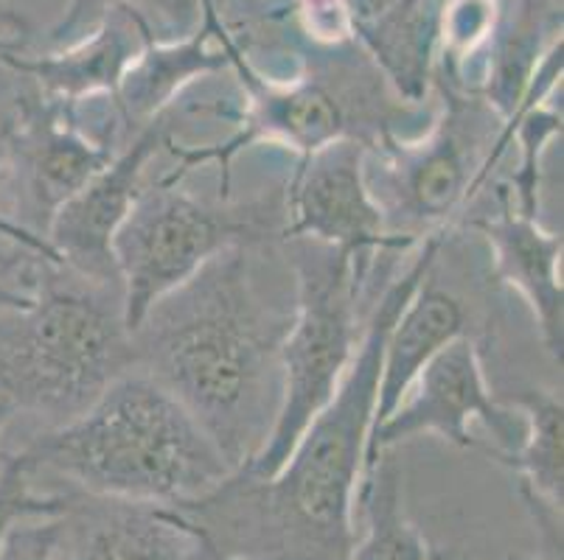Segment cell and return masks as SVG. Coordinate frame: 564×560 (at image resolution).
I'll return each mask as SVG.
<instances>
[{
	"label": "cell",
	"instance_id": "obj_21",
	"mask_svg": "<svg viewBox=\"0 0 564 560\" xmlns=\"http://www.w3.org/2000/svg\"><path fill=\"white\" fill-rule=\"evenodd\" d=\"M14 92L18 90H12L9 96H3V99H0V179H3V146H7V127H9V118H12ZM0 244L20 246V250H29V253L40 255V259L59 264L54 255V250H51L43 239H34V235H29L25 230H20L18 224L9 222L7 216H3V210H0Z\"/></svg>",
	"mask_w": 564,
	"mask_h": 560
},
{
	"label": "cell",
	"instance_id": "obj_18",
	"mask_svg": "<svg viewBox=\"0 0 564 560\" xmlns=\"http://www.w3.org/2000/svg\"><path fill=\"white\" fill-rule=\"evenodd\" d=\"M56 510H59V493L40 491L18 451H3L0 454V547L20 521L54 518Z\"/></svg>",
	"mask_w": 564,
	"mask_h": 560
},
{
	"label": "cell",
	"instance_id": "obj_11",
	"mask_svg": "<svg viewBox=\"0 0 564 560\" xmlns=\"http://www.w3.org/2000/svg\"><path fill=\"white\" fill-rule=\"evenodd\" d=\"M172 127L169 110L161 112L155 121L138 130L130 143L74 199L56 210L45 241L65 270L94 284L121 289L116 259H112V239L141 194L143 172L152 157L166 149Z\"/></svg>",
	"mask_w": 564,
	"mask_h": 560
},
{
	"label": "cell",
	"instance_id": "obj_12",
	"mask_svg": "<svg viewBox=\"0 0 564 560\" xmlns=\"http://www.w3.org/2000/svg\"><path fill=\"white\" fill-rule=\"evenodd\" d=\"M54 491L56 560H219L208 538L172 507L65 485Z\"/></svg>",
	"mask_w": 564,
	"mask_h": 560
},
{
	"label": "cell",
	"instance_id": "obj_15",
	"mask_svg": "<svg viewBox=\"0 0 564 560\" xmlns=\"http://www.w3.org/2000/svg\"><path fill=\"white\" fill-rule=\"evenodd\" d=\"M135 59V31L116 23L107 25L99 37L76 48L74 54L45 59H18L12 54L3 59V65L32 81L43 99L68 110L96 96H116L118 85Z\"/></svg>",
	"mask_w": 564,
	"mask_h": 560
},
{
	"label": "cell",
	"instance_id": "obj_25",
	"mask_svg": "<svg viewBox=\"0 0 564 560\" xmlns=\"http://www.w3.org/2000/svg\"><path fill=\"white\" fill-rule=\"evenodd\" d=\"M3 14H0V62L7 59V56H12V45H9V40H7V34H3Z\"/></svg>",
	"mask_w": 564,
	"mask_h": 560
},
{
	"label": "cell",
	"instance_id": "obj_1",
	"mask_svg": "<svg viewBox=\"0 0 564 560\" xmlns=\"http://www.w3.org/2000/svg\"><path fill=\"white\" fill-rule=\"evenodd\" d=\"M295 315L284 241L236 244L169 292L132 331L135 367L166 387L230 469L261 451L281 407V342Z\"/></svg>",
	"mask_w": 564,
	"mask_h": 560
},
{
	"label": "cell",
	"instance_id": "obj_19",
	"mask_svg": "<svg viewBox=\"0 0 564 560\" xmlns=\"http://www.w3.org/2000/svg\"><path fill=\"white\" fill-rule=\"evenodd\" d=\"M43 261L29 250L0 244V311H20L32 306Z\"/></svg>",
	"mask_w": 564,
	"mask_h": 560
},
{
	"label": "cell",
	"instance_id": "obj_9",
	"mask_svg": "<svg viewBox=\"0 0 564 560\" xmlns=\"http://www.w3.org/2000/svg\"><path fill=\"white\" fill-rule=\"evenodd\" d=\"M419 435H438L471 451H509L520 443L522 420L491 398L480 348L471 337L453 339L424 364L402 404L368 438L362 474L382 451Z\"/></svg>",
	"mask_w": 564,
	"mask_h": 560
},
{
	"label": "cell",
	"instance_id": "obj_8",
	"mask_svg": "<svg viewBox=\"0 0 564 560\" xmlns=\"http://www.w3.org/2000/svg\"><path fill=\"white\" fill-rule=\"evenodd\" d=\"M118 152L112 143L87 135L65 107L43 99L29 81L14 92L7 127L0 210L20 230L45 241L56 210Z\"/></svg>",
	"mask_w": 564,
	"mask_h": 560
},
{
	"label": "cell",
	"instance_id": "obj_22",
	"mask_svg": "<svg viewBox=\"0 0 564 560\" xmlns=\"http://www.w3.org/2000/svg\"><path fill=\"white\" fill-rule=\"evenodd\" d=\"M489 12L491 7L486 0H460V3H455L447 20L449 43L458 45V48H471L489 29Z\"/></svg>",
	"mask_w": 564,
	"mask_h": 560
},
{
	"label": "cell",
	"instance_id": "obj_7",
	"mask_svg": "<svg viewBox=\"0 0 564 560\" xmlns=\"http://www.w3.org/2000/svg\"><path fill=\"white\" fill-rule=\"evenodd\" d=\"M281 191L248 202H205L172 183H143L135 205L112 239L124 320L130 333L152 306L183 286L199 266L236 244L281 239Z\"/></svg>",
	"mask_w": 564,
	"mask_h": 560
},
{
	"label": "cell",
	"instance_id": "obj_3",
	"mask_svg": "<svg viewBox=\"0 0 564 560\" xmlns=\"http://www.w3.org/2000/svg\"><path fill=\"white\" fill-rule=\"evenodd\" d=\"M18 454L34 482L163 507L199 499L234 474L194 415L138 367L79 418L40 429Z\"/></svg>",
	"mask_w": 564,
	"mask_h": 560
},
{
	"label": "cell",
	"instance_id": "obj_13",
	"mask_svg": "<svg viewBox=\"0 0 564 560\" xmlns=\"http://www.w3.org/2000/svg\"><path fill=\"white\" fill-rule=\"evenodd\" d=\"M497 210L464 219L491 250V270L502 286L514 289L540 328L545 351L562 364L564 295H562V230H545L540 216L514 205L506 183L495 185Z\"/></svg>",
	"mask_w": 564,
	"mask_h": 560
},
{
	"label": "cell",
	"instance_id": "obj_5",
	"mask_svg": "<svg viewBox=\"0 0 564 560\" xmlns=\"http://www.w3.org/2000/svg\"><path fill=\"white\" fill-rule=\"evenodd\" d=\"M284 250L295 275V315L279 351V418L259 454L242 465L253 476H273L306 426L335 398L366 331L360 311L379 264L366 266L348 250L306 239H286Z\"/></svg>",
	"mask_w": 564,
	"mask_h": 560
},
{
	"label": "cell",
	"instance_id": "obj_4",
	"mask_svg": "<svg viewBox=\"0 0 564 560\" xmlns=\"http://www.w3.org/2000/svg\"><path fill=\"white\" fill-rule=\"evenodd\" d=\"M135 367L124 297L43 261L34 300L0 311V400L54 429Z\"/></svg>",
	"mask_w": 564,
	"mask_h": 560
},
{
	"label": "cell",
	"instance_id": "obj_28",
	"mask_svg": "<svg viewBox=\"0 0 564 560\" xmlns=\"http://www.w3.org/2000/svg\"><path fill=\"white\" fill-rule=\"evenodd\" d=\"M219 560H228V558H223V554H219Z\"/></svg>",
	"mask_w": 564,
	"mask_h": 560
},
{
	"label": "cell",
	"instance_id": "obj_26",
	"mask_svg": "<svg viewBox=\"0 0 564 560\" xmlns=\"http://www.w3.org/2000/svg\"><path fill=\"white\" fill-rule=\"evenodd\" d=\"M506 560H547L545 554H509Z\"/></svg>",
	"mask_w": 564,
	"mask_h": 560
},
{
	"label": "cell",
	"instance_id": "obj_17",
	"mask_svg": "<svg viewBox=\"0 0 564 560\" xmlns=\"http://www.w3.org/2000/svg\"><path fill=\"white\" fill-rule=\"evenodd\" d=\"M404 474L393 449L382 451L371 471L357 487V505L362 516V536L354 541L351 560H430L427 547L404 510Z\"/></svg>",
	"mask_w": 564,
	"mask_h": 560
},
{
	"label": "cell",
	"instance_id": "obj_16",
	"mask_svg": "<svg viewBox=\"0 0 564 560\" xmlns=\"http://www.w3.org/2000/svg\"><path fill=\"white\" fill-rule=\"evenodd\" d=\"M522 413V438L509 451H484L517 474V491L525 505H551L562 510L564 460H562V393L528 387L514 400Z\"/></svg>",
	"mask_w": 564,
	"mask_h": 560
},
{
	"label": "cell",
	"instance_id": "obj_27",
	"mask_svg": "<svg viewBox=\"0 0 564 560\" xmlns=\"http://www.w3.org/2000/svg\"><path fill=\"white\" fill-rule=\"evenodd\" d=\"M430 560H466V558H460V554H444V552H435L433 549V558Z\"/></svg>",
	"mask_w": 564,
	"mask_h": 560
},
{
	"label": "cell",
	"instance_id": "obj_20",
	"mask_svg": "<svg viewBox=\"0 0 564 560\" xmlns=\"http://www.w3.org/2000/svg\"><path fill=\"white\" fill-rule=\"evenodd\" d=\"M0 560H56L54 518L20 521L0 547Z\"/></svg>",
	"mask_w": 564,
	"mask_h": 560
},
{
	"label": "cell",
	"instance_id": "obj_23",
	"mask_svg": "<svg viewBox=\"0 0 564 560\" xmlns=\"http://www.w3.org/2000/svg\"><path fill=\"white\" fill-rule=\"evenodd\" d=\"M310 9L312 31L317 37L337 40L343 37V7L340 0H306Z\"/></svg>",
	"mask_w": 564,
	"mask_h": 560
},
{
	"label": "cell",
	"instance_id": "obj_6",
	"mask_svg": "<svg viewBox=\"0 0 564 560\" xmlns=\"http://www.w3.org/2000/svg\"><path fill=\"white\" fill-rule=\"evenodd\" d=\"M511 132L478 92H447L444 116L419 138H382L366 149V185L388 233L419 246L449 235L509 152Z\"/></svg>",
	"mask_w": 564,
	"mask_h": 560
},
{
	"label": "cell",
	"instance_id": "obj_24",
	"mask_svg": "<svg viewBox=\"0 0 564 560\" xmlns=\"http://www.w3.org/2000/svg\"><path fill=\"white\" fill-rule=\"evenodd\" d=\"M14 418V409L9 407L7 400H0V435H3V429H7L9 424H12Z\"/></svg>",
	"mask_w": 564,
	"mask_h": 560
},
{
	"label": "cell",
	"instance_id": "obj_2",
	"mask_svg": "<svg viewBox=\"0 0 564 560\" xmlns=\"http://www.w3.org/2000/svg\"><path fill=\"white\" fill-rule=\"evenodd\" d=\"M447 235L424 239L408 272L391 277L368 311L360 348L335 398L306 426L273 476L236 469L214 491L172 507L228 560H351L354 505L366 465L388 331L441 255Z\"/></svg>",
	"mask_w": 564,
	"mask_h": 560
},
{
	"label": "cell",
	"instance_id": "obj_10",
	"mask_svg": "<svg viewBox=\"0 0 564 560\" xmlns=\"http://www.w3.org/2000/svg\"><path fill=\"white\" fill-rule=\"evenodd\" d=\"M366 143L343 138L299 157L281 188V239H306L348 250L373 266L379 253H408L413 244L388 233L384 216L366 185Z\"/></svg>",
	"mask_w": 564,
	"mask_h": 560
},
{
	"label": "cell",
	"instance_id": "obj_14",
	"mask_svg": "<svg viewBox=\"0 0 564 560\" xmlns=\"http://www.w3.org/2000/svg\"><path fill=\"white\" fill-rule=\"evenodd\" d=\"M433 266L422 277V284L415 286L408 306L402 308V315L397 317L393 328L388 331V339H384L371 435L402 404L424 364L441 348H447L453 339L469 337V311H466L464 300L435 281Z\"/></svg>",
	"mask_w": 564,
	"mask_h": 560
}]
</instances>
